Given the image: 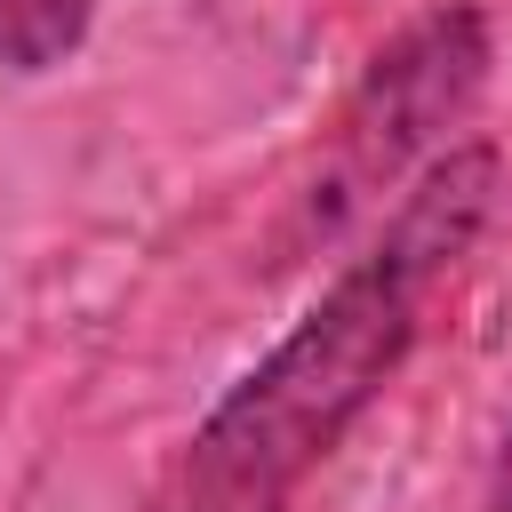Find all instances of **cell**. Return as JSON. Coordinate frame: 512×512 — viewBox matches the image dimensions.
I'll list each match as a JSON object with an SVG mask.
<instances>
[{"instance_id":"obj_4","label":"cell","mask_w":512,"mask_h":512,"mask_svg":"<svg viewBox=\"0 0 512 512\" xmlns=\"http://www.w3.org/2000/svg\"><path fill=\"white\" fill-rule=\"evenodd\" d=\"M472 512H512V440L496 448V464H488V488H480V504Z\"/></svg>"},{"instance_id":"obj_3","label":"cell","mask_w":512,"mask_h":512,"mask_svg":"<svg viewBox=\"0 0 512 512\" xmlns=\"http://www.w3.org/2000/svg\"><path fill=\"white\" fill-rule=\"evenodd\" d=\"M96 24V0H0V72H56Z\"/></svg>"},{"instance_id":"obj_2","label":"cell","mask_w":512,"mask_h":512,"mask_svg":"<svg viewBox=\"0 0 512 512\" xmlns=\"http://www.w3.org/2000/svg\"><path fill=\"white\" fill-rule=\"evenodd\" d=\"M488 64H496L488 16L464 8V0L416 16L408 32H392V40L368 56V72H360V88H352V104H344V120H336V144H328V160H320V192H312L320 232H328L344 208L392 192L416 160H432L440 136L480 104Z\"/></svg>"},{"instance_id":"obj_1","label":"cell","mask_w":512,"mask_h":512,"mask_svg":"<svg viewBox=\"0 0 512 512\" xmlns=\"http://www.w3.org/2000/svg\"><path fill=\"white\" fill-rule=\"evenodd\" d=\"M496 200V152H440L416 192L384 216L376 248L208 408L160 480L152 512H288L304 472L368 416V400L400 376L424 296L456 272L480 216Z\"/></svg>"}]
</instances>
